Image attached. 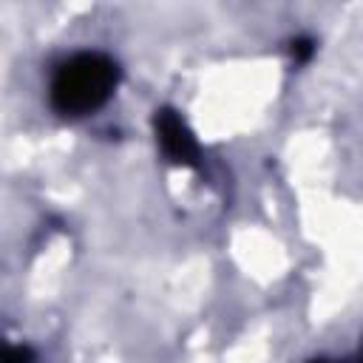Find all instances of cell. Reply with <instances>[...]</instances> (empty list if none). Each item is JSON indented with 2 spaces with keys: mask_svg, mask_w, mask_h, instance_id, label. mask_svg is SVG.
Returning a JSON list of instances; mask_svg holds the SVG:
<instances>
[{
  "mask_svg": "<svg viewBox=\"0 0 363 363\" xmlns=\"http://www.w3.org/2000/svg\"><path fill=\"white\" fill-rule=\"evenodd\" d=\"M34 352L28 346H6L3 352V363H31Z\"/></svg>",
  "mask_w": 363,
  "mask_h": 363,
  "instance_id": "obj_3",
  "label": "cell"
},
{
  "mask_svg": "<svg viewBox=\"0 0 363 363\" xmlns=\"http://www.w3.org/2000/svg\"><path fill=\"white\" fill-rule=\"evenodd\" d=\"M292 57L298 60V62H303V60H309L312 57V40H295L292 43Z\"/></svg>",
  "mask_w": 363,
  "mask_h": 363,
  "instance_id": "obj_4",
  "label": "cell"
},
{
  "mask_svg": "<svg viewBox=\"0 0 363 363\" xmlns=\"http://www.w3.org/2000/svg\"><path fill=\"white\" fill-rule=\"evenodd\" d=\"M156 133H159L162 150H164L176 164H196V162H199L196 139H193L190 128L184 125V119H182L176 111H170V108L156 111Z\"/></svg>",
  "mask_w": 363,
  "mask_h": 363,
  "instance_id": "obj_2",
  "label": "cell"
},
{
  "mask_svg": "<svg viewBox=\"0 0 363 363\" xmlns=\"http://www.w3.org/2000/svg\"><path fill=\"white\" fill-rule=\"evenodd\" d=\"M116 85V65L105 54H77L51 79V102L60 113H88L99 108Z\"/></svg>",
  "mask_w": 363,
  "mask_h": 363,
  "instance_id": "obj_1",
  "label": "cell"
}]
</instances>
